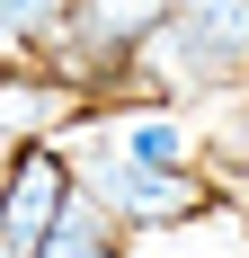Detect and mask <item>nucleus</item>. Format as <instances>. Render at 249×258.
<instances>
[{
    "label": "nucleus",
    "instance_id": "f03ea898",
    "mask_svg": "<svg viewBox=\"0 0 249 258\" xmlns=\"http://www.w3.org/2000/svg\"><path fill=\"white\" fill-rule=\"evenodd\" d=\"M134 80L178 89V98L240 89L249 80V0H169V27L151 36V53L134 62Z\"/></svg>",
    "mask_w": 249,
    "mask_h": 258
},
{
    "label": "nucleus",
    "instance_id": "7ed1b4c3",
    "mask_svg": "<svg viewBox=\"0 0 249 258\" xmlns=\"http://www.w3.org/2000/svg\"><path fill=\"white\" fill-rule=\"evenodd\" d=\"M72 196H80L72 143H63V134L18 143V152H9V169H0V249H9V258H36V249H45V232L63 223V205H72Z\"/></svg>",
    "mask_w": 249,
    "mask_h": 258
},
{
    "label": "nucleus",
    "instance_id": "20e7f679",
    "mask_svg": "<svg viewBox=\"0 0 249 258\" xmlns=\"http://www.w3.org/2000/svg\"><path fill=\"white\" fill-rule=\"evenodd\" d=\"M72 72H0V143H36V134H63L72 125Z\"/></svg>",
    "mask_w": 249,
    "mask_h": 258
},
{
    "label": "nucleus",
    "instance_id": "423d86ee",
    "mask_svg": "<svg viewBox=\"0 0 249 258\" xmlns=\"http://www.w3.org/2000/svg\"><path fill=\"white\" fill-rule=\"evenodd\" d=\"M72 9L80 0H0V36H9V45H63Z\"/></svg>",
    "mask_w": 249,
    "mask_h": 258
},
{
    "label": "nucleus",
    "instance_id": "0eeeda50",
    "mask_svg": "<svg viewBox=\"0 0 249 258\" xmlns=\"http://www.w3.org/2000/svg\"><path fill=\"white\" fill-rule=\"evenodd\" d=\"M240 258H249V240H240Z\"/></svg>",
    "mask_w": 249,
    "mask_h": 258
},
{
    "label": "nucleus",
    "instance_id": "f257e3e1",
    "mask_svg": "<svg viewBox=\"0 0 249 258\" xmlns=\"http://www.w3.org/2000/svg\"><path fill=\"white\" fill-rule=\"evenodd\" d=\"M72 169H80V187H89L116 223H134V232H178V223H196V214L214 205V187H205L187 160H143V152H125V143H107L98 125L72 134Z\"/></svg>",
    "mask_w": 249,
    "mask_h": 258
},
{
    "label": "nucleus",
    "instance_id": "39448f33",
    "mask_svg": "<svg viewBox=\"0 0 249 258\" xmlns=\"http://www.w3.org/2000/svg\"><path fill=\"white\" fill-rule=\"evenodd\" d=\"M125 249H134V223H116V214L80 187L72 205H63V223L45 232V249H36V258H125Z\"/></svg>",
    "mask_w": 249,
    "mask_h": 258
},
{
    "label": "nucleus",
    "instance_id": "6e6552de",
    "mask_svg": "<svg viewBox=\"0 0 249 258\" xmlns=\"http://www.w3.org/2000/svg\"><path fill=\"white\" fill-rule=\"evenodd\" d=\"M0 258H9V249H0Z\"/></svg>",
    "mask_w": 249,
    "mask_h": 258
}]
</instances>
